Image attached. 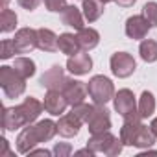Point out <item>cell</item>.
Here are the masks:
<instances>
[{
  "instance_id": "obj_32",
  "label": "cell",
  "mask_w": 157,
  "mask_h": 157,
  "mask_svg": "<svg viewBox=\"0 0 157 157\" xmlns=\"http://www.w3.org/2000/svg\"><path fill=\"white\" fill-rule=\"evenodd\" d=\"M17 2H19V6H21L22 10H26V11H33V10H37V8L41 6L43 0H17Z\"/></svg>"
},
{
  "instance_id": "obj_33",
  "label": "cell",
  "mask_w": 157,
  "mask_h": 157,
  "mask_svg": "<svg viewBox=\"0 0 157 157\" xmlns=\"http://www.w3.org/2000/svg\"><path fill=\"white\" fill-rule=\"evenodd\" d=\"M0 146H2V150H0V157H11L13 155V151H10V144H8V140L2 137V140H0Z\"/></svg>"
},
{
  "instance_id": "obj_23",
  "label": "cell",
  "mask_w": 157,
  "mask_h": 157,
  "mask_svg": "<svg viewBox=\"0 0 157 157\" xmlns=\"http://www.w3.org/2000/svg\"><path fill=\"white\" fill-rule=\"evenodd\" d=\"M137 111L140 115V118H150L153 113H155V96L153 93L150 91H142L140 98H139V104H137Z\"/></svg>"
},
{
  "instance_id": "obj_34",
  "label": "cell",
  "mask_w": 157,
  "mask_h": 157,
  "mask_svg": "<svg viewBox=\"0 0 157 157\" xmlns=\"http://www.w3.org/2000/svg\"><path fill=\"white\" fill-rule=\"evenodd\" d=\"M52 153H54V151H50V150H46V148H44V150H43V148H41V150H35V148H33L28 155H44V157H48V155H52Z\"/></svg>"
},
{
  "instance_id": "obj_24",
  "label": "cell",
  "mask_w": 157,
  "mask_h": 157,
  "mask_svg": "<svg viewBox=\"0 0 157 157\" xmlns=\"http://www.w3.org/2000/svg\"><path fill=\"white\" fill-rule=\"evenodd\" d=\"M139 54L140 59L146 63H153L157 61V41L153 39H142L139 44Z\"/></svg>"
},
{
  "instance_id": "obj_38",
  "label": "cell",
  "mask_w": 157,
  "mask_h": 157,
  "mask_svg": "<svg viewBox=\"0 0 157 157\" xmlns=\"http://www.w3.org/2000/svg\"><path fill=\"white\" fill-rule=\"evenodd\" d=\"M102 2L104 4H109V2H115V0H102Z\"/></svg>"
},
{
  "instance_id": "obj_20",
  "label": "cell",
  "mask_w": 157,
  "mask_h": 157,
  "mask_svg": "<svg viewBox=\"0 0 157 157\" xmlns=\"http://www.w3.org/2000/svg\"><path fill=\"white\" fill-rule=\"evenodd\" d=\"M19 107L22 109V113H24L28 124H32V122H35V120L39 118V115L43 113L44 104H41V102H39L37 98H33V96H28V98H24L22 104H19Z\"/></svg>"
},
{
  "instance_id": "obj_31",
  "label": "cell",
  "mask_w": 157,
  "mask_h": 157,
  "mask_svg": "<svg viewBox=\"0 0 157 157\" xmlns=\"http://www.w3.org/2000/svg\"><path fill=\"white\" fill-rule=\"evenodd\" d=\"M52 151H54L56 157H68L72 153V146L68 142H56V146H54Z\"/></svg>"
},
{
  "instance_id": "obj_6",
  "label": "cell",
  "mask_w": 157,
  "mask_h": 157,
  "mask_svg": "<svg viewBox=\"0 0 157 157\" xmlns=\"http://www.w3.org/2000/svg\"><path fill=\"white\" fill-rule=\"evenodd\" d=\"M109 67H111L113 76H117V78H129L135 72V68H137V61L128 52H115L111 56V59H109Z\"/></svg>"
},
{
  "instance_id": "obj_13",
  "label": "cell",
  "mask_w": 157,
  "mask_h": 157,
  "mask_svg": "<svg viewBox=\"0 0 157 157\" xmlns=\"http://www.w3.org/2000/svg\"><path fill=\"white\" fill-rule=\"evenodd\" d=\"M44 111L50 113L52 117H61L65 115V109L68 105L65 94L61 91H54V89H48L46 94H44Z\"/></svg>"
},
{
  "instance_id": "obj_14",
  "label": "cell",
  "mask_w": 157,
  "mask_h": 157,
  "mask_svg": "<svg viewBox=\"0 0 157 157\" xmlns=\"http://www.w3.org/2000/svg\"><path fill=\"white\" fill-rule=\"evenodd\" d=\"M28 126V120L22 113V109L19 105L15 107H4V113H2V128L4 131H15L19 128H24Z\"/></svg>"
},
{
  "instance_id": "obj_8",
  "label": "cell",
  "mask_w": 157,
  "mask_h": 157,
  "mask_svg": "<svg viewBox=\"0 0 157 157\" xmlns=\"http://www.w3.org/2000/svg\"><path fill=\"white\" fill-rule=\"evenodd\" d=\"M87 126H89V133L91 135L111 129V115L105 109V105L94 104V109H93V113H91V117L87 120Z\"/></svg>"
},
{
  "instance_id": "obj_28",
  "label": "cell",
  "mask_w": 157,
  "mask_h": 157,
  "mask_svg": "<svg viewBox=\"0 0 157 157\" xmlns=\"http://www.w3.org/2000/svg\"><path fill=\"white\" fill-rule=\"evenodd\" d=\"M142 15L146 17V21L150 22L151 28L157 26V2H146L142 6Z\"/></svg>"
},
{
  "instance_id": "obj_16",
  "label": "cell",
  "mask_w": 157,
  "mask_h": 157,
  "mask_svg": "<svg viewBox=\"0 0 157 157\" xmlns=\"http://www.w3.org/2000/svg\"><path fill=\"white\" fill-rule=\"evenodd\" d=\"M82 124H83V122L78 118L72 111H70V113H65V115H61L59 120H57V133H59L61 137H65V139H72V137H76L78 133H80Z\"/></svg>"
},
{
  "instance_id": "obj_7",
  "label": "cell",
  "mask_w": 157,
  "mask_h": 157,
  "mask_svg": "<svg viewBox=\"0 0 157 157\" xmlns=\"http://www.w3.org/2000/svg\"><path fill=\"white\" fill-rule=\"evenodd\" d=\"M113 107H115V111L122 118L139 115V111H137V100H135V94H133L131 89H120L118 93H115Z\"/></svg>"
},
{
  "instance_id": "obj_18",
  "label": "cell",
  "mask_w": 157,
  "mask_h": 157,
  "mask_svg": "<svg viewBox=\"0 0 157 157\" xmlns=\"http://www.w3.org/2000/svg\"><path fill=\"white\" fill-rule=\"evenodd\" d=\"M78 43H80V48L83 52H89L93 48L98 46L100 43V33L94 30V28H82V30H78Z\"/></svg>"
},
{
  "instance_id": "obj_1",
  "label": "cell",
  "mask_w": 157,
  "mask_h": 157,
  "mask_svg": "<svg viewBox=\"0 0 157 157\" xmlns=\"http://www.w3.org/2000/svg\"><path fill=\"white\" fill-rule=\"evenodd\" d=\"M57 135V122L44 118L35 124H28L17 137V151L22 155H28L37 144L48 142Z\"/></svg>"
},
{
  "instance_id": "obj_19",
  "label": "cell",
  "mask_w": 157,
  "mask_h": 157,
  "mask_svg": "<svg viewBox=\"0 0 157 157\" xmlns=\"http://www.w3.org/2000/svg\"><path fill=\"white\" fill-rule=\"evenodd\" d=\"M57 35L48 30V28H39L37 30V48L43 52H56L57 48Z\"/></svg>"
},
{
  "instance_id": "obj_17",
  "label": "cell",
  "mask_w": 157,
  "mask_h": 157,
  "mask_svg": "<svg viewBox=\"0 0 157 157\" xmlns=\"http://www.w3.org/2000/svg\"><path fill=\"white\" fill-rule=\"evenodd\" d=\"M83 11L78 10L76 6H67L63 11H61V22L65 26H70L74 30H82L83 28Z\"/></svg>"
},
{
  "instance_id": "obj_30",
  "label": "cell",
  "mask_w": 157,
  "mask_h": 157,
  "mask_svg": "<svg viewBox=\"0 0 157 157\" xmlns=\"http://www.w3.org/2000/svg\"><path fill=\"white\" fill-rule=\"evenodd\" d=\"M43 2L50 13H61L67 8V0H43Z\"/></svg>"
},
{
  "instance_id": "obj_5",
  "label": "cell",
  "mask_w": 157,
  "mask_h": 157,
  "mask_svg": "<svg viewBox=\"0 0 157 157\" xmlns=\"http://www.w3.org/2000/svg\"><path fill=\"white\" fill-rule=\"evenodd\" d=\"M87 91H89L91 100L98 105H105L107 102H111L115 98V85L104 74H96L91 78L87 83Z\"/></svg>"
},
{
  "instance_id": "obj_37",
  "label": "cell",
  "mask_w": 157,
  "mask_h": 157,
  "mask_svg": "<svg viewBox=\"0 0 157 157\" xmlns=\"http://www.w3.org/2000/svg\"><path fill=\"white\" fill-rule=\"evenodd\" d=\"M8 2H10V0H2V10H6V8H8Z\"/></svg>"
},
{
  "instance_id": "obj_9",
  "label": "cell",
  "mask_w": 157,
  "mask_h": 157,
  "mask_svg": "<svg viewBox=\"0 0 157 157\" xmlns=\"http://www.w3.org/2000/svg\"><path fill=\"white\" fill-rule=\"evenodd\" d=\"M124 30H126V35L129 39L140 41V39H146V35L151 30V26H150V22L146 21L144 15H131V17H128Z\"/></svg>"
},
{
  "instance_id": "obj_2",
  "label": "cell",
  "mask_w": 157,
  "mask_h": 157,
  "mask_svg": "<svg viewBox=\"0 0 157 157\" xmlns=\"http://www.w3.org/2000/svg\"><path fill=\"white\" fill-rule=\"evenodd\" d=\"M140 115H133L124 118V124L120 128V140L124 146H135V148H150L155 142V133L151 131L150 126H144L140 122Z\"/></svg>"
},
{
  "instance_id": "obj_3",
  "label": "cell",
  "mask_w": 157,
  "mask_h": 157,
  "mask_svg": "<svg viewBox=\"0 0 157 157\" xmlns=\"http://www.w3.org/2000/svg\"><path fill=\"white\" fill-rule=\"evenodd\" d=\"M87 146L94 153H104L107 157H117V155H120V151L124 148V142L120 140V137H115L111 131H102V133L91 135V139L87 140Z\"/></svg>"
},
{
  "instance_id": "obj_27",
  "label": "cell",
  "mask_w": 157,
  "mask_h": 157,
  "mask_svg": "<svg viewBox=\"0 0 157 157\" xmlns=\"http://www.w3.org/2000/svg\"><path fill=\"white\" fill-rule=\"evenodd\" d=\"M93 109H94V105H91V104H85V102L72 105V113H74L78 118H80L83 124H87V120H89V117H91Z\"/></svg>"
},
{
  "instance_id": "obj_11",
  "label": "cell",
  "mask_w": 157,
  "mask_h": 157,
  "mask_svg": "<svg viewBox=\"0 0 157 157\" xmlns=\"http://www.w3.org/2000/svg\"><path fill=\"white\" fill-rule=\"evenodd\" d=\"M67 80H68V78L65 76V70H63L59 65H52V67H50V68L41 76L39 83H41V87H43V89L61 91V89H63V85L67 83Z\"/></svg>"
},
{
  "instance_id": "obj_4",
  "label": "cell",
  "mask_w": 157,
  "mask_h": 157,
  "mask_svg": "<svg viewBox=\"0 0 157 157\" xmlns=\"http://www.w3.org/2000/svg\"><path fill=\"white\" fill-rule=\"evenodd\" d=\"M0 87L6 98H19L26 91V78H22L13 67L2 65L0 67Z\"/></svg>"
},
{
  "instance_id": "obj_10",
  "label": "cell",
  "mask_w": 157,
  "mask_h": 157,
  "mask_svg": "<svg viewBox=\"0 0 157 157\" xmlns=\"http://www.w3.org/2000/svg\"><path fill=\"white\" fill-rule=\"evenodd\" d=\"M61 93L65 94L68 105H76V104H82L85 102L89 91H87V83L83 82H78V80H67V83L63 85Z\"/></svg>"
},
{
  "instance_id": "obj_29",
  "label": "cell",
  "mask_w": 157,
  "mask_h": 157,
  "mask_svg": "<svg viewBox=\"0 0 157 157\" xmlns=\"http://www.w3.org/2000/svg\"><path fill=\"white\" fill-rule=\"evenodd\" d=\"M13 54H17L13 39H4L2 44H0V57H2V59H10V57H13Z\"/></svg>"
},
{
  "instance_id": "obj_12",
  "label": "cell",
  "mask_w": 157,
  "mask_h": 157,
  "mask_svg": "<svg viewBox=\"0 0 157 157\" xmlns=\"http://www.w3.org/2000/svg\"><path fill=\"white\" fill-rule=\"evenodd\" d=\"M13 44L17 48V54H28V52L35 50L37 48V30L21 28L13 37Z\"/></svg>"
},
{
  "instance_id": "obj_25",
  "label": "cell",
  "mask_w": 157,
  "mask_h": 157,
  "mask_svg": "<svg viewBox=\"0 0 157 157\" xmlns=\"http://www.w3.org/2000/svg\"><path fill=\"white\" fill-rule=\"evenodd\" d=\"M17 13L10 8L2 10V13H0V30H2V33H10V32H15L17 28Z\"/></svg>"
},
{
  "instance_id": "obj_15",
  "label": "cell",
  "mask_w": 157,
  "mask_h": 157,
  "mask_svg": "<svg viewBox=\"0 0 157 157\" xmlns=\"http://www.w3.org/2000/svg\"><path fill=\"white\" fill-rule=\"evenodd\" d=\"M67 68L74 76H85L93 68V57L85 52H78L74 56H68L67 59Z\"/></svg>"
},
{
  "instance_id": "obj_26",
  "label": "cell",
  "mask_w": 157,
  "mask_h": 157,
  "mask_svg": "<svg viewBox=\"0 0 157 157\" xmlns=\"http://www.w3.org/2000/svg\"><path fill=\"white\" fill-rule=\"evenodd\" d=\"M13 68L22 76V78H32L35 74V61L30 59V57H17L15 63H13Z\"/></svg>"
},
{
  "instance_id": "obj_21",
  "label": "cell",
  "mask_w": 157,
  "mask_h": 157,
  "mask_svg": "<svg viewBox=\"0 0 157 157\" xmlns=\"http://www.w3.org/2000/svg\"><path fill=\"white\" fill-rule=\"evenodd\" d=\"M57 48H59V52L65 54V56H74V54H78V52L82 50V48H80V43H78V37H76L74 33H68V32H65V33L59 35V39H57Z\"/></svg>"
},
{
  "instance_id": "obj_36",
  "label": "cell",
  "mask_w": 157,
  "mask_h": 157,
  "mask_svg": "<svg viewBox=\"0 0 157 157\" xmlns=\"http://www.w3.org/2000/svg\"><path fill=\"white\" fill-rule=\"evenodd\" d=\"M150 128H151V131L155 133V137H157V117L151 120V124H150Z\"/></svg>"
},
{
  "instance_id": "obj_22",
  "label": "cell",
  "mask_w": 157,
  "mask_h": 157,
  "mask_svg": "<svg viewBox=\"0 0 157 157\" xmlns=\"http://www.w3.org/2000/svg\"><path fill=\"white\" fill-rule=\"evenodd\" d=\"M104 10H105V4L102 0H83V17L85 21L89 22H96L102 15H104Z\"/></svg>"
},
{
  "instance_id": "obj_35",
  "label": "cell",
  "mask_w": 157,
  "mask_h": 157,
  "mask_svg": "<svg viewBox=\"0 0 157 157\" xmlns=\"http://www.w3.org/2000/svg\"><path fill=\"white\" fill-rule=\"evenodd\" d=\"M117 2V6H120V8H131L137 0H115Z\"/></svg>"
}]
</instances>
